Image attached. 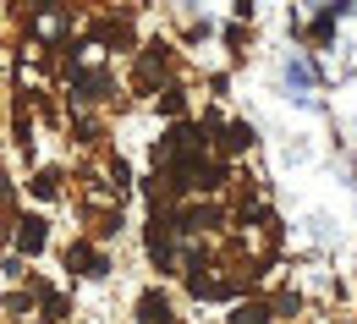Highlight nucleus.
Returning <instances> with one entry per match:
<instances>
[{"mask_svg": "<svg viewBox=\"0 0 357 324\" xmlns=\"http://www.w3.org/2000/svg\"><path fill=\"white\" fill-rule=\"evenodd\" d=\"M137 314H143V324H165V319H171L160 297H143V308H137Z\"/></svg>", "mask_w": 357, "mask_h": 324, "instance_id": "obj_1", "label": "nucleus"}, {"mask_svg": "<svg viewBox=\"0 0 357 324\" xmlns=\"http://www.w3.org/2000/svg\"><path fill=\"white\" fill-rule=\"evenodd\" d=\"M39 242H45V226H39V220H28V226H22V247H39Z\"/></svg>", "mask_w": 357, "mask_h": 324, "instance_id": "obj_2", "label": "nucleus"}, {"mask_svg": "<svg viewBox=\"0 0 357 324\" xmlns=\"http://www.w3.org/2000/svg\"><path fill=\"white\" fill-rule=\"evenodd\" d=\"M231 324H264V314H259V308H248V314H236Z\"/></svg>", "mask_w": 357, "mask_h": 324, "instance_id": "obj_3", "label": "nucleus"}]
</instances>
